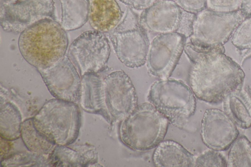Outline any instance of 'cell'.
<instances>
[{
  "instance_id": "6da1fadb",
  "label": "cell",
  "mask_w": 251,
  "mask_h": 167,
  "mask_svg": "<svg viewBox=\"0 0 251 167\" xmlns=\"http://www.w3.org/2000/svg\"><path fill=\"white\" fill-rule=\"evenodd\" d=\"M184 50L193 63L189 80L198 99L218 104L230 93L242 88L245 73L238 63L225 54L224 47H188Z\"/></svg>"
},
{
  "instance_id": "7a4b0ae2",
  "label": "cell",
  "mask_w": 251,
  "mask_h": 167,
  "mask_svg": "<svg viewBox=\"0 0 251 167\" xmlns=\"http://www.w3.org/2000/svg\"><path fill=\"white\" fill-rule=\"evenodd\" d=\"M18 44L25 60L40 70L50 67L65 56L69 41L61 24L56 20L47 19L22 31Z\"/></svg>"
},
{
  "instance_id": "3957f363",
  "label": "cell",
  "mask_w": 251,
  "mask_h": 167,
  "mask_svg": "<svg viewBox=\"0 0 251 167\" xmlns=\"http://www.w3.org/2000/svg\"><path fill=\"white\" fill-rule=\"evenodd\" d=\"M169 123L151 103H142L120 121L119 138L131 150H149L163 141Z\"/></svg>"
},
{
  "instance_id": "277c9868",
  "label": "cell",
  "mask_w": 251,
  "mask_h": 167,
  "mask_svg": "<svg viewBox=\"0 0 251 167\" xmlns=\"http://www.w3.org/2000/svg\"><path fill=\"white\" fill-rule=\"evenodd\" d=\"M36 129L56 145H69L77 139L81 114L75 102L53 98L32 118Z\"/></svg>"
},
{
  "instance_id": "5b68a950",
  "label": "cell",
  "mask_w": 251,
  "mask_h": 167,
  "mask_svg": "<svg viewBox=\"0 0 251 167\" xmlns=\"http://www.w3.org/2000/svg\"><path fill=\"white\" fill-rule=\"evenodd\" d=\"M147 99L170 123L179 129L196 111L195 95L191 88L180 80L169 78L154 81Z\"/></svg>"
},
{
  "instance_id": "8992f818",
  "label": "cell",
  "mask_w": 251,
  "mask_h": 167,
  "mask_svg": "<svg viewBox=\"0 0 251 167\" xmlns=\"http://www.w3.org/2000/svg\"><path fill=\"white\" fill-rule=\"evenodd\" d=\"M245 18L240 10L221 12L206 8L195 14L189 42L205 48L224 47Z\"/></svg>"
},
{
  "instance_id": "52a82bcc",
  "label": "cell",
  "mask_w": 251,
  "mask_h": 167,
  "mask_svg": "<svg viewBox=\"0 0 251 167\" xmlns=\"http://www.w3.org/2000/svg\"><path fill=\"white\" fill-rule=\"evenodd\" d=\"M110 52L109 42L104 33L88 30L74 40L68 48L67 56L82 76L102 71Z\"/></svg>"
},
{
  "instance_id": "ba28073f",
  "label": "cell",
  "mask_w": 251,
  "mask_h": 167,
  "mask_svg": "<svg viewBox=\"0 0 251 167\" xmlns=\"http://www.w3.org/2000/svg\"><path fill=\"white\" fill-rule=\"evenodd\" d=\"M53 0H3L0 6V24L7 32L21 33L42 20H56Z\"/></svg>"
},
{
  "instance_id": "9c48e42d",
  "label": "cell",
  "mask_w": 251,
  "mask_h": 167,
  "mask_svg": "<svg viewBox=\"0 0 251 167\" xmlns=\"http://www.w3.org/2000/svg\"><path fill=\"white\" fill-rule=\"evenodd\" d=\"M186 37L178 32L157 34L149 44L146 64L149 73L169 78L184 49Z\"/></svg>"
},
{
  "instance_id": "30bf717a",
  "label": "cell",
  "mask_w": 251,
  "mask_h": 167,
  "mask_svg": "<svg viewBox=\"0 0 251 167\" xmlns=\"http://www.w3.org/2000/svg\"><path fill=\"white\" fill-rule=\"evenodd\" d=\"M103 88L105 104L111 122H120L138 105L134 86L123 71L108 74L103 80Z\"/></svg>"
},
{
  "instance_id": "8fae6325",
  "label": "cell",
  "mask_w": 251,
  "mask_h": 167,
  "mask_svg": "<svg viewBox=\"0 0 251 167\" xmlns=\"http://www.w3.org/2000/svg\"><path fill=\"white\" fill-rule=\"evenodd\" d=\"M37 71L54 98L75 103L79 101L81 78L67 56L49 68Z\"/></svg>"
},
{
  "instance_id": "7c38bea8",
  "label": "cell",
  "mask_w": 251,
  "mask_h": 167,
  "mask_svg": "<svg viewBox=\"0 0 251 167\" xmlns=\"http://www.w3.org/2000/svg\"><path fill=\"white\" fill-rule=\"evenodd\" d=\"M108 36L116 55L126 67L137 68L146 64L150 43L140 24L131 28L116 27Z\"/></svg>"
},
{
  "instance_id": "4fadbf2b",
  "label": "cell",
  "mask_w": 251,
  "mask_h": 167,
  "mask_svg": "<svg viewBox=\"0 0 251 167\" xmlns=\"http://www.w3.org/2000/svg\"><path fill=\"white\" fill-rule=\"evenodd\" d=\"M238 135L236 125L224 111L216 108L205 110L201 122V136L208 148L226 150Z\"/></svg>"
},
{
  "instance_id": "5bb4252c",
  "label": "cell",
  "mask_w": 251,
  "mask_h": 167,
  "mask_svg": "<svg viewBox=\"0 0 251 167\" xmlns=\"http://www.w3.org/2000/svg\"><path fill=\"white\" fill-rule=\"evenodd\" d=\"M184 10L173 0H158L143 10L139 23L145 30L159 34L178 32Z\"/></svg>"
},
{
  "instance_id": "9a60e30c",
  "label": "cell",
  "mask_w": 251,
  "mask_h": 167,
  "mask_svg": "<svg viewBox=\"0 0 251 167\" xmlns=\"http://www.w3.org/2000/svg\"><path fill=\"white\" fill-rule=\"evenodd\" d=\"M69 145L55 146L48 157L51 167H85L98 162V152L94 146L88 144Z\"/></svg>"
},
{
  "instance_id": "2e32d148",
  "label": "cell",
  "mask_w": 251,
  "mask_h": 167,
  "mask_svg": "<svg viewBox=\"0 0 251 167\" xmlns=\"http://www.w3.org/2000/svg\"><path fill=\"white\" fill-rule=\"evenodd\" d=\"M79 101L84 111L100 115L107 122H111L105 104L103 80L97 73H87L81 76Z\"/></svg>"
},
{
  "instance_id": "e0dca14e",
  "label": "cell",
  "mask_w": 251,
  "mask_h": 167,
  "mask_svg": "<svg viewBox=\"0 0 251 167\" xmlns=\"http://www.w3.org/2000/svg\"><path fill=\"white\" fill-rule=\"evenodd\" d=\"M123 15L116 0H90L88 20L95 30L109 33L118 25Z\"/></svg>"
},
{
  "instance_id": "ac0fdd59",
  "label": "cell",
  "mask_w": 251,
  "mask_h": 167,
  "mask_svg": "<svg viewBox=\"0 0 251 167\" xmlns=\"http://www.w3.org/2000/svg\"><path fill=\"white\" fill-rule=\"evenodd\" d=\"M195 156L176 141H163L155 147L152 162L157 167H194Z\"/></svg>"
},
{
  "instance_id": "d6986e66",
  "label": "cell",
  "mask_w": 251,
  "mask_h": 167,
  "mask_svg": "<svg viewBox=\"0 0 251 167\" xmlns=\"http://www.w3.org/2000/svg\"><path fill=\"white\" fill-rule=\"evenodd\" d=\"M224 111L237 126L251 127V95L242 88L228 94L223 100Z\"/></svg>"
},
{
  "instance_id": "ffe728a7",
  "label": "cell",
  "mask_w": 251,
  "mask_h": 167,
  "mask_svg": "<svg viewBox=\"0 0 251 167\" xmlns=\"http://www.w3.org/2000/svg\"><path fill=\"white\" fill-rule=\"evenodd\" d=\"M61 4L60 24L66 31L81 27L88 20L90 0H59Z\"/></svg>"
},
{
  "instance_id": "44dd1931",
  "label": "cell",
  "mask_w": 251,
  "mask_h": 167,
  "mask_svg": "<svg viewBox=\"0 0 251 167\" xmlns=\"http://www.w3.org/2000/svg\"><path fill=\"white\" fill-rule=\"evenodd\" d=\"M22 118L18 107L12 102H2L0 105V134L1 138L8 141L21 137Z\"/></svg>"
},
{
  "instance_id": "7402d4cb",
  "label": "cell",
  "mask_w": 251,
  "mask_h": 167,
  "mask_svg": "<svg viewBox=\"0 0 251 167\" xmlns=\"http://www.w3.org/2000/svg\"><path fill=\"white\" fill-rule=\"evenodd\" d=\"M21 137L29 151L40 154H50L56 146L36 129L32 118L22 122Z\"/></svg>"
},
{
  "instance_id": "603a6c76",
  "label": "cell",
  "mask_w": 251,
  "mask_h": 167,
  "mask_svg": "<svg viewBox=\"0 0 251 167\" xmlns=\"http://www.w3.org/2000/svg\"><path fill=\"white\" fill-rule=\"evenodd\" d=\"M227 167H251V142L246 136L238 137L230 145Z\"/></svg>"
},
{
  "instance_id": "cb8c5ba5",
  "label": "cell",
  "mask_w": 251,
  "mask_h": 167,
  "mask_svg": "<svg viewBox=\"0 0 251 167\" xmlns=\"http://www.w3.org/2000/svg\"><path fill=\"white\" fill-rule=\"evenodd\" d=\"M0 166L51 167L48 158L31 151L14 153L4 157L1 159Z\"/></svg>"
},
{
  "instance_id": "d4e9b609",
  "label": "cell",
  "mask_w": 251,
  "mask_h": 167,
  "mask_svg": "<svg viewBox=\"0 0 251 167\" xmlns=\"http://www.w3.org/2000/svg\"><path fill=\"white\" fill-rule=\"evenodd\" d=\"M230 39L232 45L242 54L251 53V16L245 18L239 24Z\"/></svg>"
},
{
  "instance_id": "484cf974",
  "label": "cell",
  "mask_w": 251,
  "mask_h": 167,
  "mask_svg": "<svg viewBox=\"0 0 251 167\" xmlns=\"http://www.w3.org/2000/svg\"><path fill=\"white\" fill-rule=\"evenodd\" d=\"M194 167H226L227 161L218 151L210 149L204 151L196 158Z\"/></svg>"
},
{
  "instance_id": "4316f807",
  "label": "cell",
  "mask_w": 251,
  "mask_h": 167,
  "mask_svg": "<svg viewBox=\"0 0 251 167\" xmlns=\"http://www.w3.org/2000/svg\"><path fill=\"white\" fill-rule=\"evenodd\" d=\"M241 0H206V8L217 12H232L240 10Z\"/></svg>"
},
{
  "instance_id": "83f0119b",
  "label": "cell",
  "mask_w": 251,
  "mask_h": 167,
  "mask_svg": "<svg viewBox=\"0 0 251 167\" xmlns=\"http://www.w3.org/2000/svg\"><path fill=\"white\" fill-rule=\"evenodd\" d=\"M182 10L197 14L206 7V0H174Z\"/></svg>"
},
{
  "instance_id": "f1b7e54d",
  "label": "cell",
  "mask_w": 251,
  "mask_h": 167,
  "mask_svg": "<svg viewBox=\"0 0 251 167\" xmlns=\"http://www.w3.org/2000/svg\"><path fill=\"white\" fill-rule=\"evenodd\" d=\"M129 7L136 10H144L158 0H119Z\"/></svg>"
},
{
  "instance_id": "f546056e",
  "label": "cell",
  "mask_w": 251,
  "mask_h": 167,
  "mask_svg": "<svg viewBox=\"0 0 251 167\" xmlns=\"http://www.w3.org/2000/svg\"><path fill=\"white\" fill-rule=\"evenodd\" d=\"M240 10L245 18L251 16V0H241Z\"/></svg>"
},
{
  "instance_id": "4dcf8cb0",
  "label": "cell",
  "mask_w": 251,
  "mask_h": 167,
  "mask_svg": "<svg viewBox=\"0 0 251 167\" xmlns=\"http://www.w3.org/2000/svg\"><path fill=\"white\" fill-rule=\"evenodd\" d=\"M247 91L248 92V93L250 94V95H251V88L249 87H248L247 88Z\"/></svg>"
}]
</instances>
